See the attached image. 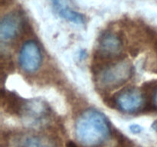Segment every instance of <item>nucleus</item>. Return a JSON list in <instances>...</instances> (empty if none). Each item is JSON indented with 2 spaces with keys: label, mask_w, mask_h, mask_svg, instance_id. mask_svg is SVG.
<instances>
[{
  "label": "nucleus",
  "mask_w": 157,
  "mask_h": 147,
  "mask_svg": "<svg viewBox=\"0 0 157 147\" xmlns=\"http://www.w3.org/2000/svg\"><path fill=\"white\" fill-rule=\"evenodd\" d=\"M110 133L107 116L95 109L85 110L75 123V136L85 147H98L104 143Z\"/></svg>",
  "instance_id": "1"
},
{
  "label": "nucleus",
  "mask_w": 157,
  "mask_h": 147,
  "mask_svg": "<svg viewBox=\"0 0 157 147\" xmlns=\"http://www.w3.org/2000/svg\"><path fill=\"white\" fill-rule=\"evenodd\" d=\"M133 75V66L128 61H120L101 70L98 82L107 88H116L125 84Z\"/></svg>",
  "instance_id": "2"
},
{
  "label": "nucleus",
  "mask_w": 157,
  "mask_h": 147,
  "mask_svg": "<svg viewBox=\"0 0 157 147\" xmlns=\"http://www.w3.org/2000/svg\"><path fill=\"white\" fill-rule=\"evenodd\" d=\"M51 110L47 103L39 98L25 100L20 116L32 125L41 124L50 116Z\"/></svg>",
  "instance_id": "3"
},
{
  "label": "nucleus",
  "mask_w": 157,
  "mask_h": 147,
  "mask_svg": "<svg viewBox=\"0 0 157 147\" xmlns=\"http://www.w3.org/2000/svg\"><path fill=\"white\" fill-rule=\"evenodd\" d=\"M19 64L21 69L28 73H33L40 67L42 61L41 49L35 41H26L19 52Z\"/></svg>",
  "instance_id": "4"
},
{
  "label": "nucleus",
  "mask_w": 157,
  "mask_h": 147,
  "mask_svg": "<svg viewBox=\"0 0 157 147\" xmlns=\"http://www.w3.org/2000/svg\"><path fill=\"white\" fill-rule=\"evenodd\" d=\"M144 96L139 90L130 88L118 94L116 98V104L120 110L130 113L140 110L144 104Z\"/></svg>",
  "instance_id": "5"
},
{
  "label": "nucleus",
  "mask_w": 157,
  "mask_h": 147,
  "mask_svg": "<svg viewBox=\"0 0 157 147\" xmlns=\"http://www.w3.org/2000/svg\"><path fill=\"white\" fill-rule=\"evenodd\" d=\"M23 24L21 14L10 12L2 18L0 24V38L2 41H9L18 34Z\"/></svg>",
  "instance_id": "6"
},
{
  "label": "nucleus",
  "mask_w": 157,
  "mask_h": 147,
  "mask_svg": "<svg viewBox=\"0 0 157 147\" xmlns=\"http://www.w3.org/2000/svg\"><path fill=\"white\" fill-rule=\"evenodd\" d=\"M122 51V41L114 33L107 32L101 37L98 43V52L104 58H114Z\"/></svg>",
  "instance_id": "7"
},
{
  "label": "nucleus",
  "mask_w": 157,
  "mask_h": 147,
  "mask_svg": "<svg viewBox=\"0 0 157 147\" xmlns=\"http://www.w3.org/2000/svg\"><path fill=\"white\" fill-rule=\"evenodd\" d=\"M12 147H55L48 139L35 134H25L14 140Z\"/></svg>",
  "instance_id": "8"
},
{
  "label": "nucleus",
  "mask_w": 157,
  "mask_h": 147,
  "mask_svg": "<svg viewBox=\"0 0 157 147\" xmlns=\"http://www.w3.org/2000/svg\"><path fill=\"white\" fill-rule=\"evenodd\" d=\"M54 9L61 18H64L66 21L77 24H84L85 23L84 15L69 8L66 5L65 1L61 2L58 7L55 8Z\"/></svg>",
  "instance_id": "9"
},
{
  "label": "nucleus",
  "mask_w": 157,
  "mask_h": 147,
  "mask_svg": "<svg viewBox=\"0 0 157 147\" xmlns=\"http://www.w3.org/2000/svg\"><path fill=\"white\" fill-rule=\"evenodd\" d=\"M2 102L6 111L12 114L20 115L25 100L10 92H5L2 94Z\"/></svg>",
  "instance_id": "10"
},
{
  "label": "nucleus",
  "mask_w": 157,
  "mask_h": 147,
  "mask_svg": "<svg viewBox=\"0 0 157 147\" xmlns=\"http://www.w3.org/2000/svg\"><path fill=\"white\" fill-rule=\"evenodd\" d=\"M130 131L133 134H139L144 130V127L141 126L139 124H132L129 126Z\"/></svg>",
  "instance_id": "11"
},
{
  "label": "nucleus",
  "mask_w": 157,
  "mask_h": 147,
  "mask_svg": "<svg viewBox=\"0 0 157 147\" xmlns=\"http://www.w3.org/2000/svg\"><path fill=\"white\" fill-rule=\"evenodd\" d=\"M87 56V52L85 51L84 50H81L79 52V59L80 60H83L84 58H86Z\"/></svg>",
  "instance_id": "12"
},
{
  "label": "nucleus",
  "mask_w": 157,
  "mask_h": 147,
  "mask_svg": "<svg viewBox=\"0 0 157 147\" xmlns=\"http://www.w3.org/2000/svg\"><path fill=\"white\" fill-rule=\"evenodd\" d=\"M153 103H154L155 107H157V89L156 90V91H155L154 96H153Z\"/></svg>",
  "instance_id": "13"
},
{
  "label": "nucleus",
  "mask_w": 157,
  "mask_h": 147,
  "mask_svg": "<svg viewBox=\"0 0 157 147\" xmlns=\"http://www.w3.org/2000/svg\"><path fill=\"white\" fill-rule=\"evenodd\" d=\"M151 127H152V129L154 130V131L157 132V120L154 121V122L153 123V124L151 125Z\"/></svg>",
  "instance_id": "14"
},
{
  "label": "nucleus",
  "mask_w": 157,
  "mask_h": 147,
  "mask_svg": "<svg viewBox=\"0 0 157 147\" xmlns=\"http://www.w3.org/2000/svg\"><path fill=\"white\" fill-rule=\"evenodd\" d=\"M12 0H1V5L2 6H5V5H8L10 3Z\"/></svg>",
  "instance_id": "15"
},
{
  "label": "nucleus",
  "mask_w": 157,
  "mask_h": 147,
  "mask_svg": "<svg viewBox=\"0 0 157 147\" xmlns=\"http://www.w3.org/2000/svg\"><path fill=\"white\" fill-rule=\"evenodd\" d=\"M156 51H157V43H156Z\"/></svg>",
  "instance_id": "16"
}]
</instances>
